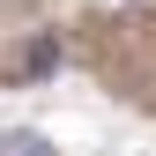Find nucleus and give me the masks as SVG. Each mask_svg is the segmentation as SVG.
Wrapping results in <instances>:
<instances>
[{
  "label": "nucleus",
  "instance_id": "f257e3e1",
  "mask_svg": "<svg viewBox=\"0 0 156 156\" xmlns=\"http://www.w3.org/2000/svg\"><path fill=\"white\" fill-rule=\"evenodd\" d=\"M52 60H60V45H52V37H37V45H15V52H8V74H45Z\"/></svg>",
  "mask_w": 156,
  "mask_h": 156
},
{
  "label": "nucleus",
  "instance_id": "f03ea898",
  "mask_svg": "<svg viewBox=\"0 0 156 156\" xmlns=\"http://www.w3.org/2000/svg\"><path fill=\"white\" fill-rule=\"evenodd\" d=\"M0 156H52V141L30 126H0Z\"/></svg>",
  "mask_w": 156,
  "mask_h": 156
}]
</instances>
